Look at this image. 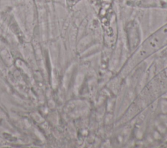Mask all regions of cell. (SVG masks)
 Returning <instances> with one entry per match:
<instances>
[]
</instances>
